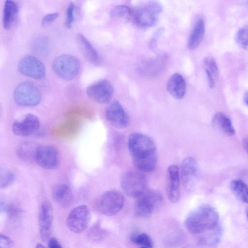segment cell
<instances>
[{"label": "cell", "mask_w": 248, "mask_h": 248, "mask_svg": "<svg viewBox=\"0 0 248 248\" xmlns=\"http://www.w3.org/2000/svg\"><path fill=\"white\" fill-rule=\"evenodd\" d=\"M80 62L75 56L63 54L57 57L53 61L52 68L55 74L61 79L70 80L78 74Z\"/></svg>", "instance_id": "5"}, {"label": "cell", "mask_w": 248, "mask_h": 248, "mask_svg": "<svg viewBox=\"0 0 248 248\" xmlns=\"http://www.w3.org/2000/svg\"><path fill=\"white\" fill-rule=\"evenodd\" d=\"M53 200L59 204L67 206L71 202L72 194L69 187L66 184H59L55 186L52 190Z\"/></svg>", "instance_id": "25"}, {"label": "cell", "mask_w": 248, "mask_h": 248, "mask_svg": "<svg viewBox=\"0 0 248 248\" xmlns=\"http://www.w3.org/2000/svg\"><path fill=\"white\" fill-rule=\"evenodd\" d=\"M58 13H53L47 14L42 20V25L44 27L47 26L54 21L59 16Z\"/></svg>", "instance_id": "36"}, {"label": "cell", "mask_w": 248, "mask_h": 248, "mask_svg": "<svg viewBox=\"0 0 248 248\" xmlns=\"http://www.w3.org/2000/svg\"><path fill=\"white\" fill-rule=\"evenodd\" d=\"M36 148H33L29 143H23L18 146L17 154L19 157L24 159L34 158Z\"/></svg>", "instance_id": "29"}, {"label": "cell", "mask_w": 248, "mask_h": 248, "mask_svg": "<svg viewBox=\"0 0 248 248\" xmlns=\"http://www.w3.org/2000/svg\"><path fill=\"white\" fill-rule=\"evenodd\" d=\"M107 121L118 128H125L130 124V118L122 105L117 100L112 102L105 112Z\"/></svg>", "instance_id": "14"}, {"label": "cell", "mask_w": 248, "mask_h": 248, "mask_svg": "<svg viewBox=\"0 0 248 248\" xmlns=\"http://www.w3.org/2000/svg\"><path fill=\"white\" fill-rule=\"evenodd\" d=\"M161 193L156 189H147L137 198L135 205V214L140 217H148L162 202Z\"/></svg>", "instance_id": "6"}, {"label": "cell", "mask_w": 248, "mask_h": 248, "mask_svg": "<svg viewBox=\"0 0 248 248\" xmlns=\"http://www.w3.org/2000/svg\"><path fill=\"white\" fill-rule=\"evenodd\" d=\"M103 234V231L99 224L97 223L93 226L89 230L88 237L91 240L97 241L102 239Z\"/></svg>", "instance_id": "33"}, {"label": "cell", "mask_w": 248, "mask_h": 248, "mask_svg": "<svg viewBox=\"0 0 248 248\" xmlns=\"http://www.w3.org/2000/svg\"><path fill=\"white\" fill-rule=\"evenodd\" d=\"M34 159L41 167L53 169L58 165V152L53 146L41 145L36 148Z\"/></svg>", "instance_id": "13"}, {"label": "cell", "mask_w": 248, "mask_h": 248, "mask_svg": "<svg viewBox=\"0 0 248 248\" xmlns=\"http://www.w3.org/2000/svg\"><path fill=\"white\" fill-rule=\"evenodd\" d=\"M212 124L215 128L226 135L231 136L235 131L230 118L222 112H217L212 118Z\"/></svg>", "instance_id": "22"}, {"label": "cell", "mask_w": 248, "mask_h": 248, "mask_svg": "<svg viewBox=\"0 0 248 248\" xmlns=\"http://www.w3.org/2000/svg\"><path fill=\"white\" fill-rule=\"evenodd\" d=\"M161 4L156 1H147L132 10L131 19L138 27L146 29L155 26L162 11Z\"/></svg>", "instance_id": "3"}, {"label": "cell", "mask_w": 248, "mask_h": 248, "mask_svg": "<svg viewBox=\"0 0 248 248\" xmlns=\"http://www.w3.org/2000/svg\"><path fill=\"white\" fill-rule=\"evenodd\" d=\"M13 241L8 236L2 233L0 235V248H12Z\"/></svg>", "instance_id": "37"}, {"label": "cell", "mask_w": 248, "mask_h": 248, "mask_svg": "<svg viewBox=\"0 0 248 248\" xmlns=\"http://www.w3.org/2000/svg\"><path fill=\"white\" fill-rule=\"evenodd\" d=\"M246 215H247V218H248V210H247V211Z\"/></svg>", "instance_id": "44"}, {"label": "cell", "mask_w": 248, "mask_h": 248, "mask_svg": "<svg viewBox=\"0 0 248 248\" xmlns=\"http://www.w3.org/2000/svg\"><path fill=\"white\" fill-rule=\"evenodd\" d=\"M219 215L211 205H201L189 213L185 220L186 229L191 233L199 234L209 231L218 225Z\"/></svg>", "instance_id": "2"}, {"label": "cell", "mask_w": 248, "mask_h": 248, "mask_svg": "<svg viewBox=\"0 0 248 248\" xmlns=\"http://www.w3.org/2000/svg\"><path fill=\"white\" fill-rule=\"evenodd\" d=\"M235 39L239 46L248 50V23L241 27L237 31Z\"/></svg>", "instance_id": "28"}, {"label": "cell", "mask_w": 248, "mask_h": 248, "mask_svg": "<svg viewBox=\"0 0 248 248\" xmlns=\"http://www.w3.org/2000/svg\"><path fill=\"white\" fill-rule=\"evenodd\" d=\"M180 177L185 189L191 192L198 180L200 170L196 160L187 157L182 162L180 169Z\"/></svg>", "instance_id": "10"}, {"label": "cell", "mask_w": 248, "mask_h": 248, "mask_svg": "<svg viewBox=\"0 0 248 248\" xmlns=\"http://www.w3.org/2000/svg\"><path fill=\"white\" fill-rule=\"evenodd\" d=\"M48 248H62L59 241L55 237H51L48 241Z\"/></svg>", "instance_id": "38"}, {"label": "cell", "mask_w": 248, "mask_h": 248, "mask_svg": "<svg viewBox=\"0 0 248 248\" xmlns=\"http://www.w3.org/2000/svg\"><path fill=\"white\" fill-rule=\"evenodd\" d=\"M243 146L244 147L245 150L248 154V137L245 138L243 140Z\"/></svg>", "instance_id": "40"}, {"label": "cell", "mask_w": 248, "mask_h": 248, "mask_svg": "<svg viewBox=\"0 0 248 248\" xmlns=\"http://www.w3.org/2000/svg\"><path fill=\"white\" fill-rule=\"evenodd\" d=\"M166 58L160 56L156 58L145 61L139 65L140 72L144 75L153 76L158 74L165 65Z\"/></svg>", "instance_id": "19"}, {"label": "cell", "mask_w": 248, "mask_h": 248, "mask_svg": "<svg viewBox=\"0 0 248 248\" xmlns=\"http://www.w3.org/2000/svg\"><path fill=\"white\" fill-rule=\"evenodd\" d=\"M121 186L127 196L137 198L147 189L148 180L142 172L130 171L122 178Z\"/></svg>", "instance_id": "4"}, {"label": "cell", "mask_w": 248, "mask_h": 248, "mask_svg": "<svg viewBox=\"0 0 248 248\" xmlns=\"http://www.w3.org/2000/svg\"><path fill=\"white\" fill-rule=\"evenodd\" d=\"M247 4L248 5V1L247 2Z\"/></svg>", "instance_id": "45"}, {"label": "cell", "mask_w": 248, "mask_h": 248, "mask_svg": "<svg viewBox=\"0 0 248 248\" xmlns=\"http://www.w3.org/2000/svg\"><path fill=\"white\" fill-rule=\"evenodd\" d=\"M18 6L13 0L5 1L3 8L2 23L4 29L8 30L13 26L17 17Z\"/></svg>", "instance_id": "24"}, {"label": "cell", "mask_w": 248, "mask_h": 248, "mask_svg": "<svg viewBox=\"0 0 248 248\" xmlns=\"http://www.w3.org/2000/svg\"><path fill=\"white\" fill-rule=\"evenodd\" d=\"M14 98L15 102L20 106H34L40 103L41 95L34 84L29 81H24L16 88Z\"/></svg>", "instance_id": "7"}, {"label": "cell", "mask_w": 248, "mask_h": 248, "mask_svg": "<svg viewBox=\"0 0 248 248\" xmlns=\"http://www.w3.org/2000/svg\"><path fill=\"white\" fill-rule=\"evenodd\" d=\"M205 69L208 70L214 77L218 76L219 69L215 59L212 56L206 57L204 61Z\"/></svg>", "instance_id": "32"}, {"label": "cell", "mask_w": 248, "mask_h": 248, "mask_svg": "<svg viewBox=\"0 0 248 248\" xmlns=\"http://www.w3.org/2000/svg\"><path fill=\"white\" fill-rule=\"evenodd\" d=\"M91 219V213L89 207L80 205L73 209L67 218V225L72 232L80 233L88 226Z\"/></svg>", "instance_id": "9"}, {"label": "cell", "mask_w": 248, "mask_h": 248, "mask_svg": "<svg viewBox=\"0 0 248 248\" xmlns=\"http://www.w3.org/2000/svg\"><path fill=\"white\" fill-rule=\"evenodd\" d=\"M140 248H151L148 247H146V246H142Z\"/></svg>", "instance_id": "43"}, {"label": "cell", "mask_w": 248, "mask_h": 248, "mask_svg": "<svg viewBox=\"0 0 248 248\" xmlns=\"http://www.w3.org/2000/svg\"><path fill=\"white\" fill-rule=\"evenodd\" d=\"M204 233L198 240V244L204 248H211L217 246L220 241L222 230L218 225L213 229Z\"/></svg>", "instance_id": "23"}, {"label": "cell", "mask_w": 248, "mask_h": 248, "mask_svg": "<svg viewBox=\"0 0 248 248\" xmlns=\"http://www.w3.org/2000/svg\"><path fill=\"white\" fill-rule=\"evenodd\" d=\"M230 188L233 194L240 201L248 203V186L240 179L232 180Z\"/></svg>", "instance_id": "26"}, {"label": "cell", "mask_w": 248, "mask_h": 248, "mask_svg": "<svg viewBox=\"0 0 248 248\" xmlns=\"http://www.w3.org/2000/svg\"><path fill=\"white\" fill-rule=\"evenodd\" d=\"M40 123L38 118L31 113L23 118L15 121L12 124L13 132L21 137H28L35 134L39 129Z\"/></svg>", "instance_id": "15"}, {"label": "cell", "mask_w": 248, "mask_h": 248, "mask_svg": "<svg viewBox=\"0 0 248 248\" xmlns=\"http://www.w3.org/2000/svg\"><path fill=\"white\" fill-rule=\"evenodd\" d=\"M53 215L51 204L48 202L42 203L39 213L40 235L43 240H46L50 232Z\"/></svg>", "instance_id": "17"}, {"label": "cell", "mask_w": 248, "mask_h": 248, "mask_svg": "<svg viewBox=\"0 0 248 248\" xmlns=\"http://www.w3.org/2000/svg\"><path fill=\"white\" fill-rule=\"evenodd\" d=\"M15 180V174L10 170L1 171L0 175V187L5 188L12 184Z\"/></svg>", "instance_id": "31"}, {"label": "cell", "mask_w": 248, "mask_h": 248, "mask_svg": "<svg viewBox=\"0 0 248 248\" xmlns=\"http://www.w3.org/2000/svg\"><path fill=\"white\" fill-rule=\"evenodd\" d=\"M132 10L124 5H118L114 7L110 12L112 18L131 19Z\"/></svg>", "instance_id": "27"}, {"label": "cell", "mask_w": 248, "mask_h": 248, "mask_svg": "<svg viewBox=\"0 0 248 248\" xmlns=\"http://www.w3.org/2000/svg\"><path fill=\"white\" fill-rule=\"evenodd\" d=\"M131 240L134 243L152 248L153 243L150 237L145 233L135 234L131 236Z\"/></svg>", "instance_id": "30"}, {"label": "cell", "mask_w": 248, "mask_h": 248, "mask_svg": "<svg viewBox=\"0 0 248 248\" xmlns=\"http://www.w3.org/2000/svg\"><path fill=\"white\" fill-rule=\"evenodd\" d=\"M244 101L248 107V91L245 93L244 96Z\"/></svg>", "instance_id": "41"}, {"label": "cell", "mask_w": 248, "mask_h": 248, "mask_svg": "<svg viewBox=\"0 0 248 248\" xmlns=\"http://www.w3.org/2000/svg\"><path fill=\"white\" fill-rule=\"evenodd\" d=\"M77 39L85 57L92 63L99 64L100 62L99 55L88 40L81 33L78 34Z\"/></svg>", "instance_id": "21"}, {"label": "cell", "mask_w": 248, "mask_h": 248, "mask_svg": "<svg viewBox=\"0 0 248 248\" xmlns=\"http://www.w3.org/2000/svg\"><path fill=\"white\" fill-rule=\"evenodd\" d=\"M33 43V45L32 47L34 51L43 53L44 51L47 50L48 42L45 38H37Z\"/></svg>", "instance_id": "34"}, {"label": "cell", "mask_w": 248, "mask_h": 248, "mask_svg": "<svg viewBox=\"0 0 248 248\" xmlns=\"http://www.w3.org/2000/svg\"><path fill=\"white\" fill-rule=\"evenodd\" d=\"M124 203L122 194L115 190L105 192L101 196L98 204L100 212L107 216H112L119 212Z\"/></svg>", "instance_id": "8"}, {"label": "cell", "mask_w": 248, "mask_h": 248, "mask_svg": "<svg viewBox=\"0 0 248 248\" xmlns=\"http://www.w3.org/2000/svg\"><path fill=\"white\" fill-rule=\"evenodd\" d=\"M75 4L73 2H70L67 7L66 18L65 21V26L68 28H70L74 20V11Z\"/></svg>", "instance_id": "35"}, {"label": "cell", "mask_w": 248, "mask_h": 248, "mask_svg": "<svg viewBox=\"0 0 248 248\" xmlns=\"http://www.w3.org/2000/svg\"><path fill=\"white\" fill-rule=\"evenodd\" d=\"M114 89L107 79H100L88 86L86 93L93 100L99 104L109 103L113 96Z\"/></svg>", "instance_id": "11"}, {"label": "cell", "mask_w": 248, "mask_h": 248, "mask_svg": "<svg viewBox=\"0 0 248 248\" xmlns=\"http://www.w3.org/2000/svg\"><path fill=\"white\" fill-rule=\"evenodd\" d=\"M128 147L135 166L142 172H151L156 168V147L148 136L140 133L129 135Z\"/></svg>", "instance_id": "1"}, {"label": "cell", "mask_w": 248, "mask_h": 248, "mask_svg": "<svg viewBox=\"0 0 248 248\" xmlns=\"http://www.w3.org/2000/svg\"><path fill=\"white\" fill-rule=\"evenodd\" d=\"M19 71L24 75L34 79H41L46 74V68L43 63L32 55H26L18 62Z\"/></svg>", "instance_id": "12"}, {"label": "cell", "mask_w": 248, "mask_h": 248, "mask_svg": "<svg viewBox=\"0 0 248 248\" xmlns=\"http://www.w3.org/2000/svg\"><path fill=\"white\" fill-rule=\"evenodd\" d=\"M180 169L176 165H171L168 168L166 178V193L170 201L177 203L180 199Z\"/></svg>", "instance_id": "16"}, {"label": "cell", "mask_w": 248, "mask_h": 248, "mask_svg": "<svg viewBox=\"0 0 248 248\" xmlns=\"http://www.w3.org/2000/svg\"><path fill=\"white\" fill-rule=\"evenodd\" d=\"M168 92L176 99H181L185 96L186 86L185 79L179 73H174L169 78L166 85Z\"/></svg>", "instance_id": "18"}, {"label": "cell", "mask_w": 248, "mask_h": 248, "mask_svg": "<svg viewBox=\"0 0 248 248\" xmlns=\"http://www.w3.org/2000/svg\"><path fill=\"white\" fill-rule=\"evenodd\" d=\"M35 248H46L44 245L41 243H38L36 245Z\"/></svg>", "instance_id": "42"}, {"label": "cell", "mask_w": 248, "mask_h": 248, "mask_svg": "<svg viewBox=\"0 0 248 248\" xmlns=\"http://www.w3.org/2000/svg\"><path fill=\"white\" fill-rule=\"evenodd\" d=\"M205 31L204 20L199 17L195 21L188 37L187 46L190 49H195L199 46L203 38Z\"/></svg>", "instance_id": "20"}, {"label": "cell", "mask_w": 248, "mask_h": 248, "mask_svg": "<svg viewBox=\"0 0 248 248\" xmlns=\"http://www.w3.org/2000/svg\"><path fill=\"white\" fill-rule=\"evenodd\" d=\"M205 73L210 88H212L215 86L214 77L207 70L205 69Z\"/></svg>", "instance_id": "39"}]
</instances>
